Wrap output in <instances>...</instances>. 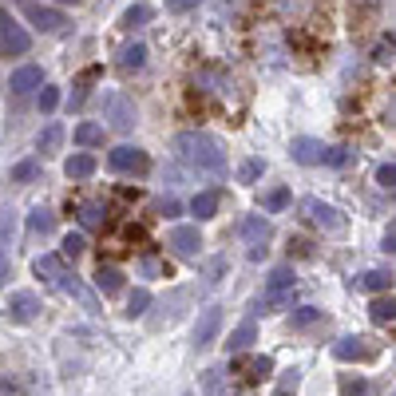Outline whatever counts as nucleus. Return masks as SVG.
<instances>
[{"instance_id": "f257e3e1", "label": "nucleus", "mask_w": 396, "mask_h": 396, "mask_svg": "<svg viewBox=\"0 0 396 396\" xmlns=\"http://www.w3.org/2000/svg\"><path fill=\"white\" fill-rule=\"evenodd\" d=\"M175 151L182 163H190L194 170H206V175H222L226 170V155L218 147V139L202 135V131H182L175 135Z\"/></svg>"}, {"instance_id": "f03ea898", "label": "nucleus", "mask_w": 396, "mask_h": 396, "mask_svg": "<svg viewBox=\"0 0 396 396\" xmlns=\"http://www.w3.org/2000/svg\"><path fill=\"white\" fill-rule=\"evenodd\" d=\"M107 167L115 175H147L151 158H147V151L131 147V143H119L115 151H107Z\"/></svg>"}, {"instance_id": "7ed1b4c3", "label": "nucleus", "mask_w": 396, "mask_h": 396, "mask_svg": "<svg viewBox=\"0 0 396 396\" xmlns=\"http://www.w3.org/2000/svg\"><path fill=\"white\" fill-rule=\"evenodd\" d=\"M32 48V36L24 32V24L8 16V12H0V56H24Z\"/></svg>"}, {"instance_id": "20e7f679", "label": "nucleus", "mask_w": 396, "mask_h": 396, "mask_svg": "<svg viewBox=\"0 0 396 396\" xmlns=\"http://www.w3.org/2000/svg\"><path fill=\"white\" fill-rule=\"evenodd\" d=\"M36 317H40V297L32 293V289H16V293L8 297V321L28 325V321H36Z\"/></svg>"}, {"instance_id": "39448f33", "label": "nucleus", "mask_w": 396, "mask_h": 396, "mask_svg": "<svg viewBox=\"0 0 396 396\" xmlns=\"http://www.w3.org/2000/svg\"><path fill=\"white\" fill-rule=\"evenodd\" d=\"M218 329H222V309H218V305L202 309V313H198V321H194V345H198V349L214 345Z\"/></svg>"}, {"instance_id": "423d86ee", "label": "nucleus", "mask_w": 396, "mask_h": 396, "mask_svg": "<svg viewBox=\"0 0 396 396\" xmlns=\"http://www.w3.org/2000/svg\"><path fill=\"white\" fill-rule=\"evenodd\" d=\"M167 246L175 250L178 257H194L198 250H202V234H198V226H175L167 238Z\"/></svg>"}, {"instance_id": "0eeeda50", "label": "nucleus", "mask_w": 396, "mask_h": 396, "mask_svg": "<svg viewBox=\"0 0 396 396\" xmlns=\"http://www.w3.org/2000/svg\"><path fill=\"white\" fill-rule=\"evenodd\" d=\"M8 88L16 91V95L40 91V88H44V68H40V64H24V68H16V71L8 76Z\"/></svg>"}, {"instance_id": "6e6552de", "label": "nucleus", "mask_w": 396, "mask_h": 396, "mask_svg": "<svg viewBox=\"0 0 396 396\" xmlns=\"http://www.w3.org/2000/svg\"><path fill=\"white\" fill-rule=\"evenodd\" d=\"M107 119H111V127L115 131H131L135 127V103H131L127 95H107Z\"/></svg>"}, {"instance_id": "1a4fd4ad", "label": "nucleus", "mask_w": 396, "mask_h": 396, "mask_svg": "<svg viewBox=\"0 0 396 396\" xmlns=\"http://www.w3.org/2000/svg\"><path fill=\"white\" fill-rule=\"evenodd\" d=\"M289 155H293V163H301V167H317V163H325V143L301 135V139H293Z\"/></svg>"}, {"instance_id": "9d476101", "label": "nucleus", "mask_w": 396, "mask_h": 396, "mask_svg": "<svg viewBox=\"0 0 396 396\" xmlns=\"http://www.w3.org/2000/svg\"><path fill=\"white\" fill-rule=\"evenodd\" d=\"M187 297H190V289H175V293H170L163 305H158L163 313H151V317H147V325H151V329H163V325H170V321H178V313H182L178 305H182Z\"/></svg>"}, {"instance_id": "9b49d317", "label": "nucleus", "mask_w": 396, "mask_h": 396, "mask_svg": "<svg viewBox=\"0 0 396 396\" xmlns=\"http://www.w3.org/2000/svg\"><path fill=\"white\" fill-rule=\"evenodd\" d=\"M305 214H309V222H317L321 230H341V226H345V218L337 214L333 206L317 202V198H309V202H305Z\"/></svg>"}, {"instance_id": "f8f14e48", "label": "nucleus", "mask_w": 396, "mask_h": 396, "mask_svg": "<svg viewBox=\"0 0 396 396\" xmlns=\"http://www.w3.org/2000/svg\"><path fill=\"white\" fill-rule=\"evenodd\" d=\"M59 286H64V293H71L79 301V305L88 309V313H99V301H95V293H91L83 281H79L76 274H59Z\"/></svg>"}, {"instance_id": "ddd939ff", "label": "nucleus", "mask_w": 396, "mask_h": 396, "mask_svg": "<svg viewBox=\"0 0 396 396\" xmlns=\"http://www.w3.org/2000/svg\"><path fill=\"white\" fill-rule=\"evenodd\" d=\"M28 20L36 24L40 32H56L59 24H64V12L48 8V4H28Z\"/></svg>"}, {"instance_id": "4468645a", "label": "nucleus", "mask_w": 396, "mask_h": 396, "mask_svg": "<svg viewBox=\"0 0 396 396\" xmlns=\"http://www.w3.org/2000/svg\"><path fill=\"white\" fill-rule=\"evenodd\" d=\"M64 175L76 178V182H83V178L95 175V155H88V151H76V155L64 163Z\"/></svg>"}, {"instance_id": "2eb2a0df", "label": "nucleus", "mask_w": 396, "mask_h": 396, "mask_svg": "<svg viewBox=\"0 0 396 396\" xmlns=\"http://www.w3.org/2000/svg\"><path fill=\"white\" fill-rule=\"evenodd\" d=\"M293 289V266H277L266 277V297H286Z\"/></svg>"}, {"instance_id": "dca6fc26", "label": "nucleus", "mask_w": 396, "mask_h": 396, "mask_svg": "<svg viewBox=\"0 0 396 396\" xmlns=\"http://www.w3.org/2000/svg\"><path fill=\"white\" fill-rule=\"evenodd\" d=\"M32 274H36L40 281H59V274H64V257L59 254H40L36 262H32Z\"/></svg>"}, {"instance_id": "f3484780", "label": "nucleus", "mask_w": 396, "mask_h": 396, "mask_svg": "<svg viewBox=\"0 0 396 396\" xmlns=\"http://www.w3.org/2000/svg\"><path fill=\"white\" fill-rule=\"evenodd\" d=\"M190 214H194L198 222L214 218L218 214V190H198V194L190 198Z\"/></svg>"}, {"instance_id": "a211bd4d", "label": "nucleus", "mask_w": 396, "mask_h": 396, "mask_svg": "<svg viewBox=\"0 0 396 396\" xmlns=\"http://www.w3.org/2000/svg\"><path fill=\"white\" fill-rule=\"evenodd\" d=\"M242 238L246 242H254V246H266V238H269V222L262 214H250L246 222H242Z\"/></svg>"}, {"instance_id": "6ab92c4d", "label": "nucleus", "mask_w": 396, "mask_h": 396, "mask_svg": "<svg viewBox=\"0 0 396 396\" xmlns=\"http://www.w3.org/2000/svg\"><path fill=\"white\" fill-rule=\"evenodd\" d=\"M333 356L337 361H365V356H373V353H368L356 337H341V341L333 345Z\"/></svg>"}, {"instance_id": "aec40b11", "label": "nucleus", "mask_w": 396, "mask_h": 396, "mask_svg": "<svg viewBox=\"0 0 396 396\" xmlns=\"http://www.w3.org/2000/svg\"><path fill=\"white\" fill-rule=\"evenodd\" d=\"M95 286H99V293H119V289H123V274H119L115 266H103V262H99V269H95Z\"/></svg>"}, {"instance_id": "412c9836", "label": "nucleus", "mask_w": 396, "mask_h": 396, "mask_svg": "<svg viewBox=\"0 0 396 396\" xmlns=\"http://www.w3.org/2000/svg\"><path fill=\"white\" fill-rule=\"evenodd\" d=\"M254 337H257L254 321H246V325H238L234 333H230V341H226V353H246V349L254 345Z\"/></svg>"}, {"instance_id": "4be33fe9", "label": "nucleus", "mask_w": 396, "mask_h": 396, "mask_svg": "<svg viewBox=\"0 0 396 396\" xmlns=\"http://www.w3.org/2000/svg\"><path fill=\"white\" fill-rule=\"evenodd\" d=\"M151 16H155V8H151V4H131V8L123 12V20H119V28L135 32V28H143V24H147Z\"/></svg>"}, {"instance_id": "5701e85b", "label": "nucleus", "mask_w": 396, "mask_h": 396, "mask_svg": "<svg viewBox=\"0 0 396 396\" xmlns=\"http://www.w3.org/2000/svg\"><path fill=\"white\" fill-rule=\"evenodd\" d=\"M143 64H147V48L143 44H127V48L119 52V68L123 71H139Z\"/></svg>"}, {"instance_id": "b1692460", "label": "nucleus", "mask_w": 396, "mask_h": 396, "mask_svg": "<svg viewBox=\"0 0 396 396\" xmlns=\"http://www.w3.org/2000/svg\"><path fill=\"white\" fill-rule=\"evenodd\" d=\"M376 325H385V321H396V297H376L373 305H368Z\"/></svg>"}, {"instance_id": "393cba45", "label": "nucleus", "mask_w": 396, "mask_h": 396, "mask_svg": "<svg viewBox=\"0 0 396 396\" xmlns=\"http://www.w3.org/2000/svg\"><path fill=\"white\" fill-rule=\"evenodd\" d=\"M76 143H79V147H99V143H103V127H99V123H79V127H76Z\"/></svg>"}, {"instance_id": "a878e982", "label": "nucleus", "mask_w": 396, "mask_h": 396, "mask_svg": "<svg viewBox=\"0 0 396 396\" xmlns=\"http://www.w3.org/2000/svg\"><path fill=\"white\" fill-rule=\"evenodd\" d=\"M396 277L388 274V269H368L365 277H361V289H373V293H380V289H388Z\"/></svg>"}, {"instance_id": "bb28decb", "label": "nucleus", "mask_w": 396, "mask_h": 396, "mask_svg": "<svg viewBox=\"0 0 396 396\" xmlns=\"http://www.w3.org/2000/svg\"><path fill=\"white\" fill-rule=\"evenodd\" d=\"M59 139H64V127H59V123H48V127L40 131V139H36L40 155H48V151H56V147H59Z\"/></svg>"}, {"instance_id": "cd10ccee", "label": "nucleus", "mask_w": 396, "mask_h": 396, "mask_svg": "<svg viewBox=\"0 0 396 396\" xmlns=\"http://www.w3.org/2000/svg\"><path fill=\"white\" fill-rule=\"evenodd\" d=\"M52 226H56V218H52V210H32L28 214V230L32 234H52Z\"/></svg>"}, {"instance_id": "c85d7f7f", "label": "nucleus", "mask_w": 396, "mask_h": 396, "mask_svg": "<svg viewBox=\"0 0 396 396\" xmlns=\"http://www.w3.org/2000/svg\"><path fill=\"white\" fill-rule=\"evenodd\" d=\"M317 321H321V309L317 305H301V309H293V317H289L293 329H309V325H317Z\"/></svg>"}, {"instance_id": "c756f323", "label": "nucleus", "mask_w": 396, "mask_h": 396, "mask_svg": "<svg viewBox=\"0 0 396 396\" xmlns=\"http://www.w3.org/2000/svg\"><path fill=\"white\" fill-rule=\"evenodd\" d=\"M147 309H151V293L147 289H135V293L127 297V317L135 321V317H147Z\"/></svg>"}, {"instance_id": "7c9ffc66", "label": "nucleus", "mask_w": 396, "mask_h": 396, "mask_svg": "<svg viewBox=\"0 0 396 396\" xmlns=\"http://www.w3.org/2000/svg\"><path fill=\"white\" fill-rule=\"evenodd\" d=\"M36 175H40V158H20L12 167V182H32Z\"/></svg>"}, {"instance_id": "2f4dec72", "label": "nucleus", "mask_w": 396, "mask_h": 396, "mask_svg": "<svg viewBox=\"0 0 396 396\" xmlns=\"http://www.w3.org/2000/svg\"><path fill=\"white\" fill-rule=\"evenodd\" d=\"M289 206V190L286 187H274L266 194V214H277V210H286Z\"/></svg>"}, {"instance_id": "473e14b6", "label": "nucleus", "mask_w": 396, "mask_h": 396, "mask_svg": "<svg viewBox=\"0 0 396 396\" xmlns=\"http://www.w3.org/2000/svg\"><path fill=\"white\" fill-rule=\"evenodd\" d=\"M56 107H59V88H48V83H44V88H40V111L52 115Z\"/></svg>"}, {"instance_id": "72a5a7b5", "label": "nucleus", "mask_w": 396, "mask_h": 396, "mask_svg": "<svg viewBox=\"0 0 396 396\" xmlns=\"http://www.w3.org/2000/svg\"><path fill=\"white\" fill-rule=\"evenodd\" d=\"M12 230H16V210L0 206V242H8V238H12Z\"/></svg>"}, {"instance_id": "f704fd0d", "label": "nucleus", "mask_w": 396, "mask_h": 396, "mask_svg": "<svg viewBox=\"0 0 396 396\" xmlns=\"http://www.w3.org/2000/svg\"><path fill=\"white\" fill-rule=\"evenodd\" d=\"M83 250H88L83 234H64V257H79Z\"/></svg>"}, {"instance_id": "c9c22d12", "label": "nucleus", "mask_w": 396, "mask_h": 396, "mask_svg": "<svg viewBox=\"0 0 396 396\" xmlns=\"http://www.w3.org/2000/svg\"><path fill=\"white\" fill-rule=\"evenodd\" d=\"M376 182L385 190H396V163H385V167L376 170Z\"/></svg>"}, {"instance_id": "e433bc0d", "label": "nucleus", "mask_w": 396, "mask_h": 396, "mask_svg": "<svg viewBox=\"0 0 396 396\" xmlns=\"http://www.w3.org/2000/svg\"><path fill=\"white\" fill-rule=\"evenodd\" d=\"M325 163H329V167H345L349 155H345L341 147H325Z\"/></svg>"}, {"instance_id": "4c0bfd02", "label": "nucleus", "mask_w": 396, "mask_h": 396, "mask_svg": "<svg viewBox=\"0 0 396 396\" xmlns=\"http://www.w3.org/2000/svg\"><path fill=\"white\" fill-rule=\"evenodd\" d=\"M257 175H262V163H257V158H250L246 167H242V182H254Z\"/></svg>"}, {"instance_id": "58836bf2", "label": "nucleus", "mask_w": 396, "mask_h": 396, "mask_svg": "<svg viewBox=\"0 0 396 396\" xmlns=\"http://www.w3.org/2000/svg\"><path fill=\"white\" fill-rule=\"evenodd\" d=\"M99 206H83V214H79V222H83V226H99Z\"/></svg>"}, {"instance_id": "ea45409f", "label": "nucleus", "mask_w": 396, "mask_h": 396, "mask_svg": "<svg viewBox=\"0 0 396 396\" xmlns=\"http://www.w3.org/2000/svg\"><path fill=\"white\" fill-rule=\"evenodd\" d=\"M178 210H182V206H178L175 198H163V202H158V214H163V218H175Z\"/></svg>"}, {"instance_id": "a19ab883", "label": "nucleus", "mask_w": 396, "mask_h": 396, "mask_svg": "<svg viewBox=\"0 0 396 396\" xmlns=\"http://www.w3.org/2000/svg\"><path fill=\"white\" fill-rule=\"evenodd\" d=\"M385 250H388V254H396V218L388 222V230H385Z\"/></svg>"}, {"instance_id": "79ce46f5", "label": "nucleus", "mask_w": 396, "mask_h": 396, "mask_svg": "<svg viewBox=\"0 0 396 396\" xmlns=\"http://www.w3.org/2000/svg\"><path fill=\"white\" fill-rule=\"evenodd\" d=\"M194 4H198V0H167V8H170V12H190Z\"/></svg>"}, {"instance_id": "37998d69", "label": "nucleus", "mask_w": 396, "mask_h": 396, "mask_svg": "<svg viewBox=\"0 0 396 396\" xmlns=\"http://www.w3.org/2000/svg\"><path fill=\"white\" fill-rule=\"evenodd\" d=\"M361 392H365V380H349L345 385V396H361Z\"/></svg>"}, {"instance_id": "c03bdc74", "label": "nucleus", "mask_w": 396, "mask_h": 396, "mask_svg": "<svg viewBox=\"0 0 396 396\" xmlns=\"http://www.w3.org/2000/svg\"><path fill=\"white\" fill-rule=\"evenodd\" d=\"M0 281H8V254L0 250Z\"/></svg>"}, {"instance_id": "a18cd8bd", "label": "nucleus", "mask_w": 396, "mask_h": 396, "mask_svg": "<svg viewBox=\"0 0 396 396\" xmlns=\"http://www.w3.org/2000/svg\"><path fill=\"white\" fill-rule=\"evenodd\" d=\"M274 396H293V392H289V388H277V392Z\"/></svg>"}, {"instance_id": "49530a36", "label": "nucleus", "mask_w": 396, "mask_h": 396, "mask_svg": "<svg viewBox=\"0 0 396 396\" xmlns=\"http://www.w3.org/2000/svg\"><path fill=\"white\" fill-rule=\"evenodd\" d=\"M59 4H76V0H59Z\"/></svg>"}]
</instances>
